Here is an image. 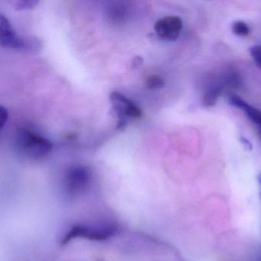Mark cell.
<instances>
[{"mask_svg": "<svg viewBox=\"0 0 261 261\" xmlns=\"http://www.w3.org/2000/svg\"><path fill=\"white\" fill-rule=\"evenodd\" d=\"M234 81V77H228L226 79V80L209 87L203 96V105L206 107H212L215 105L225 85H230Z\"/></svg>", "mask_w": 261, "mask_h": 261, "instance_id": "cell-9", "label": "cell"}, {"mask_svg": "<svg viewBox=\"0 0 261 261\" xmlns=\"http://www.w3.org/2000/svg\"><path fill=\"white\" fill-rule=\"evenodd\" d=\"M110 100L118 118L116 126L117 130H123L126 128L128 119H139L141 117V109L134 101L118 91H113L110 94Z\"/></svg>", "mask_w": 261, "mask_h": 261, "instance_id": "cell-4", "label": "cell"}, {"mask_svg": "<svg viewBox=\"0 0 261 261\" xmlns=\"http://www.w3.org/2000/svg\"><path fill=\"white\" fill-rule=\"evenodd\" d=\"M182 27V20L181 18L169 16L157 20L154 25V30L160 39L172 42L179 37Z\"/></svg>", "mask_w": 261, "mask_h": 261, "instance_id": "cell-5", "label": "cell"}, {"mask_svg": "<svg viewBox=\"0 0 261 261\" xmlns=\"http://www.w3.org/2000/svg\"><path fill=\"white\" fill-rule=\"evenodd\" d=\"M143 64V59L140 56H136L132 62V68H138Z\"/></svg>", "mask_w": 261, "mask_h": 261, "instance_id": "cell-15", "label": "cell"}, {"mask_svg": "<svg viewBox=\"0 0 261 261\" xmlns=\"http://www.w3.org/2000/svg\"><path fill=\"white\" fill-rule=\"evenodd\" d=\"M119 231L120 226L113 221H105L97 224H77L72 226L64 235L61 244L65 245L76 238L105 241L116 236Z\"/></svg>", "mask_w": 261, "mask_h": 261, "instance_id": "cell-2", "label": "cell"}, {"mask_svg": "<svg viewBox=\"0 0 261 261\" xmlns=\"http://www.w3.org/2000/svg\"><path fill=\"white\" fill-rule=\"evenodd\" d=\"M258 183L259 185V188H260V190H259V196H260L261 198V173L259 174L257 177Z\"/></svg>", "mask_w": 261, "mask_h": 261, "instance_id": "cell-17", "label": "cell"}, {"mask_svg": "<svg viewBox=\"0 0 261 261\" xmlns=\"http://www.w3.org/2000/svg\"><path fill=\"white\" fill-rule=\"evenodd\" d=\"M241 142L242 143L243 146H244L245 149H247V150H251L253 149V146H252L251 143H250V140H247L245 137H241Z\"/></svg>", "mask_w": 261, "mask_h": 261, "instance_id": "cell-16", "label": "cell"}, {"mask_svg": "<svg viewBox=\"0 0 261 261\" xmlns=\"http://www.w3.org/2000/svg\"><path fill=\"white\" fill-rule=\"evenodd\" d=\"M232 33L235 36L245 37L250 34V27L244 21L238 20L233 22L231 25Z\"/></svg>", "mask_w": 261, "mask_h": 261, "instance_id": "cell-10", "label": "cell"}, {"mask_svg": "<svg viewBox=\"0 0 261 261\" xmlns=\"http://www.w3.org/2000/svg\"><path fill=\"white\" fill-rule=\"evenodd\" d=\"M39 4V1L36 0H19L13 3L14 8L16 10H30L35 8Z\"/></svg>", "mask_w": 261, "mask_h": 261, "instance_id": "cell-12", "label": "cell"}, {"mask_svg": "<svg viewBox=\"0 0 261 261\" xmlns=\"http://www.w3.org/2000/svg\"><path fill=\"white\" fill-rule=\"evenodd\" d=\"M92 181L91 169L85 166H74L70 168L64 176V195L70 199L79 198L88 192Z\"/></svg>", "mask_w": 261, "mask_h": 261, "instance_id": "cell-3", "label": "cell"}, {"mask_svg": "<svg viewBox=\"0 0 261 261\" xmlns=\"http://www.w3.org/2000/svg\"><path fill=\"white\" fill-rule=\"evenodd\" d=\"M128 10L123 3H113L105 11V19L109 25L120 27L127 20Z\"/></svg>", "mask_w": 261, "mask_h": 261, "instance_id": "cell-8", "label": "cell"}, {"mask_svg": "<svg viewBox=\"0 0 261 261\" xmlns=\"http://www.w3.org/2000/svg\"><path fill=\"white\" fill-rule=\"evenodd\" d=\"M27 37L16 34L11 24L4 15H0V43L4 48L25 51Z\"/></svg>", "mask_w": 261, "mask_h": 261, "instance_id": "cell-6", "label": "cell"}, {"mask_svg": "<svg viewBox=\"0 0 261 261\" xmlns=\"http://www.w3.org/2000/svg\"><path fill=\"white\" fill-rule=\"evenodd\" d=\"M249 51L255 64L261 68V45H253Z\"/></svg>", "mask_w": 261, "mask_h": 261, "instance_id": "cell-13", "label": "cell"}, {"mask_svg": "<svg viewBox=\"0 0 261 261\" xmlns=\"http://www.w3.org/2000/svg\"><path fill=\"white\" fill-rule=\"evenodd\" d=\"M9 113L4 106L0 107V128L4 129L8 121Z\"/></svg>", "mask_w": 261, "mask_h": 261, "instance_id": "cell-14", "label": "cell"}, {"mask_svg": "<svg viewBox=\"0 0 261 261\" xmlns=\"http://www.w3.org/2000/svg\"><path fill=\"white\" fill-rule=\"evenodd\" d=\"M15 147L20 155L40 160L51 152L53 144L49 140L30 128H20L15 136Z\"/></svg>", "mask_w": 261, "mask_h": 261, "instance_id": "cell-1", "label": "cell"}, {"mask_svg": "<svg viewBox=\"0 0 261 261\" xmlns=\"http://www.w3.org/2000/svg\"><path fill=\"white\" fill-rule=\"evenodd\" d=\"M229 105L241 110L252 123H254L261 130V111L249 105L238 95H230L228 98Z\"/></svg>", "mask_w": 261, "mask_h": 261, "instance_id": "cell-7", "label": "cell"}, {"mask_svg": "<svg viewBox=\"0 0 261 261\" xmlns=\"http://www.w3.org/2000/svg\"><path fill=\"white\" fill-rule=\"evenodd\" d=\"M146 86L149 89H160L166 85L164 79L159 75H151L146 79Z\"/></svg>", "mask_w": 261, "mask_h": 261, "instance_id": "cell-11", "label": "cell"}]
</instances>
